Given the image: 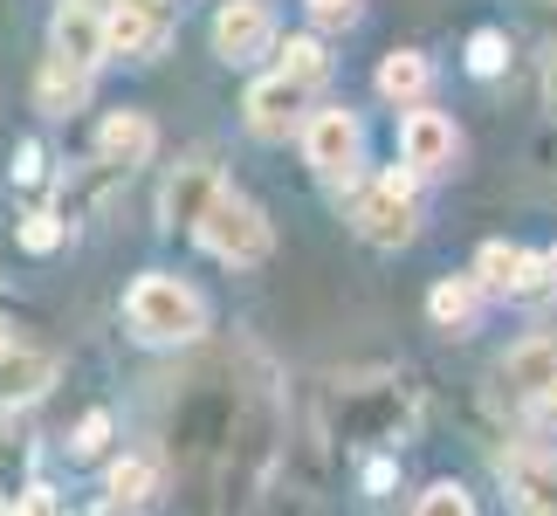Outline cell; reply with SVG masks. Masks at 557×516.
Masks as SVG:
<instances>
[{
  "instance_id": "1f68e13d",
  "label": "cell",
  "mask_w": 557,
  "mask_h": 516,
  "mask_svg": "<svg viewBox=\"0 0 557 516\" xmlns=\"http://www.w3.org/2000/svg\"><path fill=\"white\" fill-rule=\"evenodd\" d=\"M550 283H557V248H550Z\"/></svg>"
},
{
  "instance_id": "7a4b0ae2",
  "label": "cell",
  "mask_w": 557,
  "mask_h": 516,
  "mask_svg": "<svg viewBox=\"0 0 557 516\" xmlns=\"http://www.w3.org/2000/svg\"><path fill=\"white\" fill-rule=\"evenodd\" d=\"M351 228L366 234L372 248H406L420 234V172L413 165H393L366 180L351 193Z\"/></svg>"
},
{
  "instance_id": "d4e9b609",
  "label": "cell",
  "mask_w": 557,
  "mask_h": 516,
  "mask_svg": "<svg viewBox=\"0 0 557 516\" xmlns=\"http://www.w3.org/2000/svg\"><path fill=\"white\" fill-rule=\"evenodd\" d=\"M413 516H475V496H468L461 482H434V489L413 503Z\"/></svg>"
},
{
  "instance_id": "4fadbf2b",
  "label": "cell",
  "mask_w": 557,
  "mask_h": 516,
  "mask_svg": "<svg viewBox=\"0 0 557 516\" xmlns=\"http://www.w3.org/2000/svg\"><path fill=\"white\" fill-rule=\"evenodd\" d=\"M496 476H503V489L523 509H557V455H550V447H537V441L503 447V455H496Z\"/></svg>"
},
{
  "instance_id": "277c9868",
  "label": "cell",
  "mask_w": 557,
  "mask_h": 516,
  "mask_svg": "<svg viewBox=\"0 0 557 516\" xmlns=\"http://www.w3.org/2000/svg\"><path fill=\"white\" fill-rule=\"evenodd\" d=\"M413 414H420V400L406 393L399 379L351 385V393L337 400V434H345V441H366V447H385V441H406V434H413Z\"/></svg>"
},
{
  "instance_id": "5bb4252c",
  "label": "cell",
  "mask_w": 557,
  "mask_h": 516,
  "mask_svg": "<svg viewBox=\"0 0 557 516\" xmlns=\"http://www.w3.org/2000/svg\"><path fill=\"white\" fill-rule=\"evenodd\" d=\"M221 172H213L207 159H186L173 180H165V200H159V221L165 228H186V234H200V221H207V207L221 200Z\"/></svg>"
},
{
  "instance_id": "ac0fdd59",
  "label": "cell",
  "mask_w": 557,
  "mask_h": 516,
  "mask_svg": "<svg viewBox=\"0 0 557 516\" xmlns=\"http://www.w3.org/2000/svg\"><path fill=\"white\" fill-rule=\"evenodd\" d=\"M35 103L49 118H70V111H83L90 103V70H76V62H62V56H49L35 70Z\"/></svg>"
},
{
  "instance_id": "7c38bea8",
  "label": "cell",
  "mask_w": 557,
  "mask_h": 516,
  "mask_svg": "<svg viewBox=\"0 0 557 516\" xmlns=\"http://www.w3.org/2000/svg\"><path fill=\"white\" fill-rule=\"evenodd\" d=\"M49 56L76 62V70H97V62H111V21L97 8H76V0H62L55 21H49Z\"/></svg>"
},
{
  "instance_id": "9c48e42d",
  "label": "cell",
  "mask_w": 557,
  "mask_h": 516,
  "mask_svg": "<svg viewBox=\"0 0 557 516\" xmlns=\"http://www.w3.org/2000/svg\"><path fill=\"white\" fill-rule=\"evenodd\" d=\"M269 49H275V8L269 0H221V14H213V56L255 62Z\"/></svg>"
},
{
  "instance_id": "6da1fadb",
  "label": "cell",
  "mask_w": 557,
  "mask_h": 516,
  "mask_svg": "<svg viewBox=\"0 0 557 516\" xmlns=\"http://www.w3.org/2000/svg\"><path fill=\"white\" fill-rule=\"evenodd\" d=\"M124 317L145 344H193L207 331V304L200 290L180 283V275H138L132 296H124Z\"/></svg>"
},
{
  "instance_id": "484cf974",
  "label": "cell",
  "mask_w": 557,
  "mask_h": 516,
  "mask_svg": "<svg viewBox=\"0 0 557 516\" xmlns=\"http://www.w3.org/2000/svg\"><path fill=\"white\" fill-rule=\"evenodd\" d=\"M21 248H28V255L62 248V221H55V213H28V221H21Z\"/></svg>"
},
{
  "instance_id": "3957f363",
  "label": "cell",
  "mask_w": 557,
  "mask_h": 516,
  "mask_svg": "<svg viewBox=\"0 0 557 516\" xmlns=\"http://www.w3.org/2000/svg\"><path fill=\"white\" fill-rule=\"evenodd\" d=\"M200 248L213 255V262H227V269H262L269 255H275V228H269V213L248 200V193H221V200L207 207V221H200Z\"/></svg>"
},
{
  "instance_id": "cb8c5ba5",
  "label": "cell",
  "mask_w": 557,
  "mask_h": 516,
  "mask_svg": "<svg viewBox=\"0 0 557 516\" xmlns=\"http://www.w3.org/2000/svg\"><path fill=\"white\" fill-rule=\"evenodd\" d=\"M103 447H111V414H103V406H90V414L76 420V434H70V455H76V462H97Z\"/></svg>"
},
{
  "instance_id": "8fae6325",
  "label": "cell",
  "mask_w": 557,
  "mask_h": 516,
  "mask_svg": "<svg viewBox=\"0 0 557 516\" xmlns=\"http://www.w3.org/2000/svg\"><path fill=\"white\" fill-rule=\"evenodd\" d=\"M496 379H503V393L509 400H544L550 385H557V331H530V337H517L503 352V365H496Z\"/></svg>"
},
{
  "instance_id": "f1b7e54d",
  "label": "cell",
  "mask_w": 557,
  "mask_h": 516,
  "mask_svg": "<svg viewBox=\"0 0 557 516\" xmlns=\"http://www.w3.org/2000/svg\"><path fill=\"white\" fill-rule=\"evenodd\" d=\"M530 420H537V427H557V385H550L544 400H530Z\"/></svg>"
},
{
  "instance_id": "d6986e66",
  "label": "cell",
  "mask_w": 557,
  "mask_h": 516,
  "mask_svg": "<svg viewBox=\"0 0 557 516\" xmlns=\"http://www.w3.org/2000/svg\"><path fill=\"white\" fill-rule=\"evenodd\" d=\"M35 476V441H28V427H21L14 414H0V503H14V496H28V482Z\"/></svg>"
},
{
  "instance_id": "603a6c76",
  "label": "cell",
  "mask_w": 557,
  "mask_h": 516,
  "mask_svg": "<svg viewBox=\"0 0 557 516\" xmlns=\"http://www.w3.org/2000/svg\"><path fill=\"white\" fill-rule=\"evenodd\" d=\"M503 62H509V35L503 28H475V35H468V70H475V76H503Z\"/></svg>"
},
{
  "instance_id": "83f0119b",
  "label": "cell",
  "mask_w": 557,
  "mask_h": 516,
  "mask_svg": "<svg viewBox=\"0 0 557 516\" xmlns=\"http://www.w3.org/2000/svg\"><path fill=\"white\" fill-rule=\"evenodd\" d=\"M8 516H62V503L49 496V489H28V496H14Z\"/></svg>"
},
{
  "instance_id": "ffe728a7",
  "label": "cell",
  "mask_w": 557,
  "mask_h": 516,
  "mask_svg": "<svg viewBox=\"0 0 557 516\" xmlns=\"http://www.w3.org/2000/svg\"><path fill=\"white\" fill-rule=\"evenodd\" d=\"M475 310H482V283L475 275H447V283L426 290V317L441 331H475Z\"/></svg>"
},
{
  "instance_id": "2e32d148",
  "label": "cell",
  "mask_w": 557,
  "mask_h": 516,
  "mask_svg": "<svg viewBox=\"0 0 557 516\" xmlns=\"http://www.w3.org/2000/svg\"><path fill=\"white\" fill-rule=\"evenodd\" d=\"M55 385V358L35 352V344H8L0 352V414H21Z\"/></svg>"
},
{
  "instance_id": "8992f818",
  "label": "cell",
  "mask_w": 557,
  "mask_h": 516,
  "mask_svg": "<svg viewBox=\"0 0 557 516\" xmlns=\"http://www.w3.org/2000/svg\"><path fill=\"white\" fill-rule=\"evenodd\" d=\"M296 138H304V159L324 172L331 186H351V180H358V152H366V132H358V118H351V111H337V103H331V111H310Z\"/></svg>"
},
{
  "instance_id": "ba28073f",
  "label": "cell",
  "mask_w": 557,
  "mask_h": 516,
  "mask_svg": "<svg viewBox=\"0 0 557 516\" xmlns=\"http://www.w3.org/2000/svg\"><path fill=\"white\" fill-rule=\"evenodd\" d=\"M399 159L420 172V180H447V172L461 165V132H455V118H441V111H426V103H413L399 124Z\"/></svg>"
},
{
  "instance_id": "4316f807",
  "label": "cell",
  "mask_w": 557,
  "mask_h": 516,
  "mask_svg": "<svg viewBox=\"0 0 557 516\" xmlns=\"http://www.w3.org/2000/svg\"><path fill=\"white\" fill-rule=\"evenodd\" d=\"M304 8H310V21H317V28H351L366 0H304Z\"/></svg>"
},
{
  "instance_id": "d6a6232c",
  "label": "cell",
  "mask_w": 557,
  "mask_h": 516,
  "mask_svg": "<svg viewBox=\"0 0 557 516\" xmlns=\"http://www.w3.org/2000/svg\"><path fill=\"white\" fill-rule=\"evenodd\" d=\"M523 516H557V509H523Z\"/></svg>"
},
{
  "instance_id": "44dd1931",
  "label": "cell",
  "mask_w": 557,
  "mask_h": 516,
  "mask_svg": "<svg viewBox=\"0 0 557 516\" xmlns=\"http://www.w3.org/2000/svg\"><path fill=\"white\" fill-rule=\"evenodd\" d=\"M103 496H111L117 509H138V503H152V496H159V468L145 462V455H117L111 468H103Z\"/></svg>"
},
{
  "instance_id": "4dcf8cb0",
  "label": "cell",
  "mask_w": 557,
  "mask_h": 516,
  "mask_svg": "<svg viewBox=\"0 0 557 516\" xmlns=\"http://www.w3.org/2000/svg\"><path fill=\"white\" fill-rule=\"evenodd\" d=\"M76 8H97V14H111V8H117V0H76Z\"/></svg>"
},
{
  "instance_id": "f546056e",
  "label": "cell",
  "mask_w": 557,
  "mask_h": 516,
  "mask_svg": "<svg viewBox=\"0 0 557 516\" xmlns=\"http://www.w3.org/2000/svg\"><path fill=\"white\" fill-rule=\"evenodd\" d=\"M544 103H550V118H557V41H550V56H544Z\"/></svg>"
},
{
  "instance_id": "52a82bcc",
  "label": "cell",
  "mask_w": 557,
  "mask_h": 516,
  "mask_svg": "<svg viewBox=\"0 0 557 516\" xmlns=\"http://www.w3.org/2000/svg\"><path fill=\"white\" fill-rule=\"evenodd\" d=\"M103 21H111V56L152 62L180 28V0H117Z\"/></svg>"
},
{
  "instance_id": "7402d4cb",
  "label": "cell",
  "mask_w": 557,
  "mask_h": 516,
  "mask_svg": "<svg viewBox=\"0 0 557 516\" xmlns=\"http://www.w3.org/2000/svg\"><path fill=\"white\" fill-rule=\"evenodd\" d=\"M275 70H289V76H304V83H310V90H317V83H324V76H331V56H324V41H317V35H289V41H283V49H275Z\"/></svg>"
},
{
  "instance_id": "5b68a950",
  "label": "cell",
  "mask_w": 557,
  "mask_h": 516,
  "mask_svg": "<svg viewBox=\"0 0 557 516\" xmlns=\"http://www.w3.org/2000/svg\"><path fill=\"white\" fill-rule=\"evenodd\" d=\"M304 118H310V83L304 76L269 70V76L248 83V132L262 145H283L289 132H304Z\"/></svg>"
},
{
  "instance_id": "9a60e30c",
  "label": "cell",
  "mask_w": 557,
  "mask_h": 516,
  "mask_svg": "<svg viewBox=\"0 0 557 516\" xmlns=\"http://www.w3.org/2000/svg\"><path fill=\"white\" fill-rule=\"evenodd\" d=\"M152 152H159V124L145 118V111H111V118L97 124V159L111 165V172H138Z\"/></svg>"
},
{
  "instance_id": "e0dca14e",
  "label": "cell",
  "mask_w": 557,
  "mask_h": 516,
  "mask_svg": "<svg viewBox=\"0 0 557 516\" xmlns=\"http://www.w3.org/2000/svg\"><path fill=\"white\" fill-rule=\"evenodd\" d=\"M379 97L385 103H399V111H413V103H426V90H434V62H426L420 49H393L379 62Z\"/></svg>"
},
{
  "instance_id": "30bf717a",
  "label": "cell",
  "mask_w": 557,
  "mask_h": 516,
  "mask_svg": "<svg viewBox=\"0 0 557 516\" xmlns=\"http://www.w3.org/2000/svg\"><path fill=\"white\" fill-rule=\"evenodd\" d=\"M475 283L488 296H537L550 283V255H530L517 242H482L475 255Z\"/></svg>"
}]
</instances>
